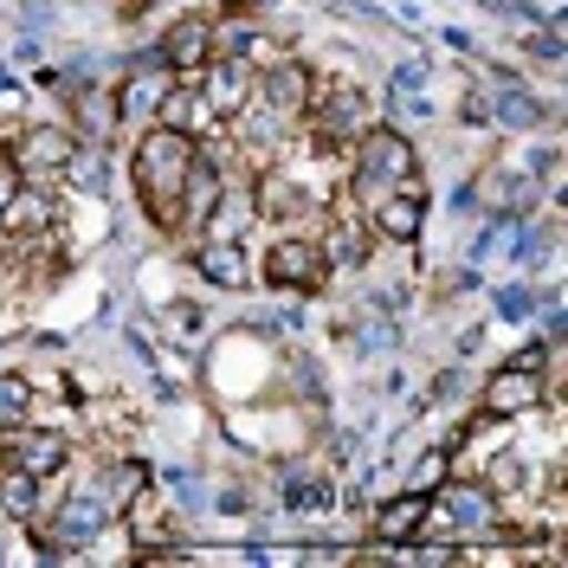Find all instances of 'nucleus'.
I'll return each instance as SVG.
<instances>
[{
	"label": "nucleus",
	"mask_w": 568,
	"mask_h": 568,
	"mask_svg": "<svg viewBox=\"0 0 568 568\" xmlns=\"http://www.w3.org/2000/svg\"><path fill=\"white\" fill-rule=\"evenodd\" d=\"M187 169H194V136L162 123L136 142V194L149 220H175L181 213V187H187Z\"/></svg>",
	"instance_id": "1"
},
{
	"label": "nucleus",
	"mask_w": 568,
	"mask_h": 568,
	"mask_svg": "<svg viewBox=\"0 0 568 568\" xmlns=\"http://www.w3.org/2000/svg\"><path fill=\"white\" fill-rule=\"evenodd\" d=\"M420 175V155L400 130H362V162H355V201H382L394 187H414Z\"/></svg>",
	"instance_id": "2"
},
{
	"label": "nucleus",
	"mask_w": 568,
	"mask_h": 568,
	"mask_svg": "<svg viewBox=\"0 0 568 568\" xmlns=\"http://www.w3.org/2000/svg\"><path fill=\"white\" fill-rule=\"evenodd\" d=\"M433 530L446 536H491L504 524L491 485H433Z\"/></svg>",
	"instance_id": "3"
},
{
	"label": "nucleus",
	"mask_w": 568,
	"mask_h": 568,
	"mask_svg": "<svg viewBox=\"0 0 568 568\" xmlns=\"http://www.w3.org/2000/svg\"><path fill=\"white\" fill-rule=\"evenodd\" d=\"M536 400H542V355L524 349L485 382V400L478 407H485V420H517V414H530Z\"/></svg>",
	"instance_id": "4"
},
{
	"label": "nucleus",
	"mask_w": 568,
	"mask_h": 568,
	"mask_svg": "<svg viewBox=\"0 0 568 568\" xmlns=\"http://www.w3.org/2000/svg\"><path fill=\"white\" fill-rule=\"evenodd\" d=\"M175 91V78H169V59L162 52H136V65L123 71V84H116V116H155L162 98Z\"/></svg>",
	"instance_id": "5"
},
{
	"label": "nucleus",
	"mask_w": 568,
	"mask_h": 568,
	"mask_svg": "<svg viewBox=\"0 0 568 568\" xmlns=\"http://www.w3.org/2000/svg\"><path fill=\"white\" fill-rule=\"evenodd\" d=\"M65 155H71V136L59 130V123H33L27 136L13 142V169H20V175H33V181L65 175Z\"/></svg>",
	"instance_id": "6"
},
{
	"label": "nucleus",
	"mask_w": 568,
	"mask_h": 568,
	"mask_svg": "<svg viewBox=\"0 0 568 568\" xmlns=\"http://www.w3.org/2000/svg\"><path fill=\"white\" fill-rule=\"evenodd\" d=\"M323 246H311V240H284V246H272V258H265V278L284 284V291H317L323 284Z\"/></svg>",
	"instance_id": "7"
},
{
	"label": "nucleus",
	"mask_w": 568,
	"mask_h": 568,
	"mask_svg": "<svg viewBox=\"0 0 568 568\" xmlns=\"http://www.w3.org/2000/svg\"><path fill=\"white\" fill-rule=\"evenodd\" d=\"M284 136H291V110H278V104H265V98H246L240 104V142H246L252 155H278L284 149Z\"/></svg>",
	"instance_id": "8"
},
{
	"label": "nucleus",
	"mask_w": 568,
	"mask_h": 568,
	"mask_svg": "<svg viewBox=\"0 0 568 568\" xmlns=\"http://www.w3.org/2000/svg\"><path fill=\"white\" fill-rule=\"evenodd\" d=\"M317 130H323L329 142L362 136V130H368V98H362L355 84H336V91H323V98H317Z\"/></svg>",
	"instance_id": "9"
},
{
	"label": "nucleus",
	"mask_w": 568,
	"mask_h": 568,
	"mask_svg": "<svg viewBox=\"0 0 568 568\" xmlns=\"http://www.w3.org/2000/svg\"><path fill=\"white\" fill-rule=\"evenodd\" d=\"M220 194H226L220 169L194 155V169H187V187H181V213H175V220H181V226H207L213 207H220Z\"/></svg>",
	"instance_id": "10"
},
{
	"label": "nucleus",
	"mask_w": 568,
	"mask_h": 568,
	"mask_svg": "<svg viewBox=\"0 0 568 568\" xmlns=\"http://www.w3.org/2000/svg\"><path fill=\"white\" fill-rule=\"evenodd\" d=\"M155 52H162V59H169V71H194V65H207L213 59V27L207 20H181V27H169V33H162V45H155Z\"/></svg>",
	"instance_id": "11"
},
{
	"label": "nucleus",
	"mask_w": 568,
	"mask_h": 568,
	"mask_svg": "<svg viewBox=\"0 0 568 568\" xmlns=\"http://www.w3.org/2000/svg\"><path fill=\"white\" fill-rule=\"evenodd\" d=\"M420 220H426V201L414 187H394L375 201V226L388 233V240H420Z\"/></svg>",
	"instance_id": "12"
},
{
	"label": "nucleus",
	"mask_w": 568,
	"mask_h": 568,
	"mask_svg": "<svg viewBox=\"0 0 568 568\" xmlns=\"http://www.w3.org/2000/svg\"><path fill=\"white\" fill-rule=\"evenodd\" d=\"M258 98L297 116V110L311 104V71H304V65H284V59H272V65H265V84H258Z\"/></svg>",
	"instance_id": "13"
},
{
	"label": "nucleus",
	"mask_w": 568,
	"mask_h": 568,
	"mask_svg": "<svg viewBox=\"0 0 568 568\" xmlns=\"http://www.w3.org/2000/svg\"><path fill=\"white\" fill-rule=\"evenodd\" d=\"M13 465L33 478H52V471H65V439L59 433H13Z\"/></svg>",
	"instance_id": "14"
},
{
	"label": "nucleus",
	"mask_w": 568,
	"mask_h": 568,
	"mask_svg": "<svg viewBox=\"0 0 568 568\" xmlns=\"http://www.w3.org/2000/svg\"><path fill=\"white\" fill-rule=\"evenodd\" d=\"M201 278L207 284H220V291H240V284L252 278L246 272V252H240V240H207V252H201Z\"/></svg>",
	"instance_id": "15"
},
{
	"label": "nucleus",
	"mask_w": 568,
	"mask_h": 568,
	"mask_svg": "<svg viewBox=\"0 0 568 568\" xmlns=\"http://www.w3.org/2000/svg\"><path fill=\"white\" fill-rule=\"evenodd\" d=\"M530 175H517V169H491V175L471 187V201H491L497 213H530Z\"/></svg>",
	"instance_id": "16"
},
{
	"label": "nucleus",
	"mask_w": 568,
	"mask_h": 568,
	"mask_svg": "<svg viewBox=\"0 0 568 568\" xmlns=\"http://www.w3.org/2000/svg\"><path fill=\"white\" fill-rule=\"evenodd\" d=\"M414 530H426V491H407V497H394V504H382V517H375L382 542H407Z\"/></svg>",
	"instance_id": "17"
},
{
	"label": "nucleus",
	"mask_w": 568,
	"mask_h": 568,
	"mask_svg": "<svg viewBox=\"0 0 568 568\" xmlns=\"http://www.w3.org/2000/svg\"><path fill=\"white\" fill-rule=\"evenodd\" d=\"M485 104H491V116L504 123V130H536V123H542V104H536V91L510 84V78L497 84V98H485Z\"/></svg>",
	"instance_id": "18"
},
{
	"label": "nucleus",
	"mask_w": 568,
	"mask_h": 568,
	"mask_svg": "<svg viewBox=\"0 0 568 568\" xmlns=\"http://www.w3.org/2000/svg\"><path fill=\"white\" fill-rule=\"evenodd\" d=\"M104 524H110V510H104L91 491H84V497H71L65 510H59V542H65V549H71V542H91Z\"/></svg>",
	"instance_id": "19"
},
{
	"label": "nucleus",
	"mask_w": 568,
	"mask_h": 568,
	"mask_svg": "<svg viewBox=\"0 0 568 568\" xmlns=\"http://www.w3.org/2000/svg\"><path fill=\"white\" fill-rule=\"evenodd\" d=\"M207 110H240L246 104V71L233 65V59H207Z\"/></svg>",
	"instance_id": "20"
},
{
	"label": "nucleus",
	"mask_w": 568,
	"mask_h": 568,
	"mask_svg": "<svg viewBox=\"0 0 568 568\" xmlns=\"http://www.w3.org/2000/svg\"><path fill=\"white\" fill-rule=\"evenodd\" d=\"M142 485H149V471H142V465H104V471H98V485H91V497H98L104 510H123Z\"/></svg>",
	"instance_id": "21"
},
{
	"label": "nucleus",
	"mask_w": 568,
	"mask_h": 568,
	"mask_svg": "<svg viewBox=\"0 0 568 568\" xmlns=\"http://www.w3.org/2000/svg\"><path fill=\"white\" fill-rule=\"evenodd\" d=\"M65 175H71V187H84V194H104V187H110L104 149H78V142H71V155H65Z\"/></svg>",
	"instance_id": "22"
},
{
	"label": "nucleus",
	"mask_w": 568,
	"mask_h": 568,
	"mask_svg": "<svg viewBox=\"0 0 568 568\" xmlns=\"http://www.w3.org/2000/svg\"><path fill=\"white\" fill-rule=\"evenodd\" d=\"M0 510H7V517H33V510H39V478H33V471H20V465H13V471L0 478Z\"/></svg>",
	"instance_id": "23"
},
{
	"label": "nucleus",
	"mask_w": 568,
	"mask_h": 568,
	"mask_svg": "<svg viewBox=\"0 0 568 568\" xmlns=\"http://www.w3.org/2000/svg\"><path fill=\"white\" fill-rule=\"evenodd\" d=\"M284 504H291V510H304V517H311V510H329V478L291 471V478H284Z\"/></svg>",
	"instance_id": "24"
},
{
	"label": "nucleus",
	"mask_w": 568,
	"mask_h": 568,
	"mask_svg": "<svg viewBox=\"0 0 568 568\" xmlns=\"http://www.w3.org/2000/svg\"><path fill=\"white\" fill-rule=\"evenodd\" d=\"M33 414V382L27 375H0V426H20Z\"/></svg>",
	"instance_id": "25"
},
{
	"label": "nucleus",
	"mask_w": 568,
	"mask_h": 568,
	"mask_svg": "<svg viewBox=\"0 0 568 568\" xmlns=\"http://www.w3.org/2000/svg\"><path fill=\"white\" fill-rule=\"evenodd\" d=\"M258 207L272 213V220H291V213H304V194H297L284 175H265V187H258Z\"/></svg>",
	"instance_id": "26"
},
{
	"label": "nucleus",
	"mask_w": 568,
	"mask_h": 568,
	"mask_svg": "<svg viewBox=\"0 0 568 568\" xmlns=\"http://www.w3.org/2000/svg\"><path fill=\"white\" fill-rule=\"evenodd\" d=\"M130 504H136V542H142V556H149L155 542H169V524H155V504H149V485H142V491L130 497Z\"/></svg>",
	"instance_id": "27"
},
{
	"label": "nucleus",
	"mask_w": 568,
	"mask_h": 568,
	"mask_svg": "<svg viewBox=\"0 0 568 568\" xmlns=\"http://www.w3.org/2000/svg\"><path fill=\"white\" fill-rule=\"evenodd\" d=\"M169 336H175V343H201V336H207L201 311H194V304H175V311H169Z\"/></svg>",
	"instance_id": "28"
},
{
	"label": "nucleus",
	"mask_w": 568,
	"mask_h": 568,
	"mask_svg": "<svg viewBox=\"0 0 568 568\" xmlns=\"http://www.w3.org/2000/svg\"><path fill=\"white\" fill-rule=\"evenodd\" d=\"M497 311H504V317L510 323H524L536 311V297H530V284H504V291H497Z\"/></svg>",
	"instance_id": "29"
},
{
	"label": "nucleus",
	"mask_w": 568,
	"mask_h": 568,
	"mask_svg": "<svg viewBox=\"0 0 568 568\" xmlns=\"http://www.w3.org/2000/svg\"><path fill=\"white\" fill-rule=\"evenodd\" d=\"M394 91H426V59H400L394 65Z\"/></svg>",
	"instance_id": "30"
},
{
	"label": "nucleus",
	"mask_w": 568,
	"mask_h": 568,
	"mask_svg": "<svg viewBox=\"0 0 568 568\" xmlns=\"http://www.w3.org/2000/svg\"><path fill=\"white\" fill-rule=\"evenodd\" d=\"M439 471H446V453H426V459L414 465V491H433V485H439Z\"/></svg>",
	"instance_id": "31"
},
{
	"label": "nucleus",
	"mask_w": 568,
	"mask_h": 568,
	"mask_svg": "<svg viewBox=\"0 0 568 568\" xmlns=\"http://www.w3.org/2000/svg\"><path fill=\"white\" fill-rule=\"evenodd\" d=\"M13 194H20V169L0 155V213H7V201H13Z\"/></svg>",
	"instance_id": "32"
},
{
	"label": "nucleus",
	"mask_w": 568,
	"mask_h": 568,
	"mask_svg": "<svg viewBox=\"0 0 568 568\" xmlns=\"http://www.w3.org/2000/svg\"><path fill=\"white\" fill-rule=\"evenodd\" d=\"M459 116H465V123H491V104H485V98H478V91H465Z\"/></svg>",
	"instance_id": "33"
},
{
	"label": "nucleus",
	"mask_w": 568,
	"mask_h": 568,
	"mask_svg": "<svg viewBox=\"0 0 568 568\" xmlns=\"http://www.w3.org/2000/svg\"><path fill=\"white\" fill-rule=\"evenodd\" d=\"M0 91H13V78H7V71H0Z\"/></svg>",
	"instance_id": "34"
},
{
	"label": "nucleus",
	"mask_w": 568,
	"mask_h": 568,
	"mask_svg": "<svg viewBox=\"0 0 568 568\" xmlns=\"http://www.w3.org/2000/svg\"><path fill=\"white\" fill-rule=\"evenodd\" d=\"M0 7H13V0H0Z\"/></svg>",
	"instance_id": "35"
}]
</instances>
